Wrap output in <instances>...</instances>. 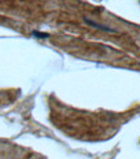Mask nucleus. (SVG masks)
I'll return each instance as SVG.
<instances>
[{
  "label": "nucleus",
  "mask_w": 140,
  "mask_h": 159,
  "mask_svg": "<svg viewBox=\"0 0 140 159\" xmlns=\"http://www.w3.org/2000/svg\"><path fill=\"white\" fill-rule=\"evenodd\" d=\"M86 22L90 24L91 26H93V28H97V29H101V30H105V31H110V33H116L114 29H109V28H106V26H103V25H99L96 22H92V21H88V20H86Z\"/></svg>",
  "instance_id": "nucleus-1"
}]
</instances>
